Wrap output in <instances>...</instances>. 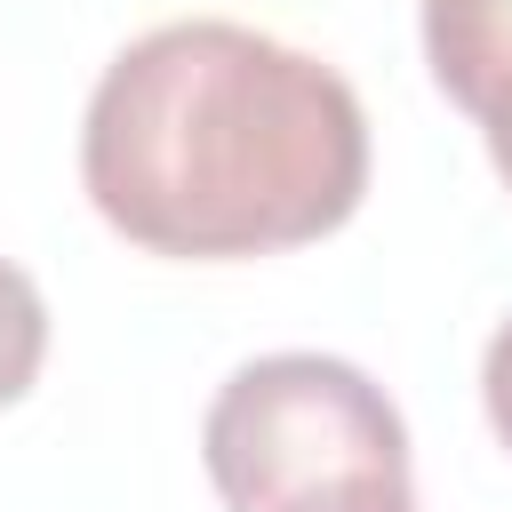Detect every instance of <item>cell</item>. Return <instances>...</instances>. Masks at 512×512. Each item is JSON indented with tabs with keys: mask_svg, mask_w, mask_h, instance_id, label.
Listing matches in <instances>:
<instances>
[{
	"mask_svg": "<svg viewBox=\"0 0 512 512\" xmlns=\"http://www.w3.org/2000/svg\"><path fill=\"white\" fill-rule=\"evenodd\" d=\"M80 184L144 256H280L360 208L368 112L336 64L256 24L184 16L104 64L80 120Z\"/></svg>",
	"mask_w": 512,
	"mask_h": 512,
	"instance_id": "6da1fadb",
	"label": "cell"
},
{
	"mask_svg": "<svg viewBox=\"0 0 512 512\" xmlns=\"http://www.w3.org/2000/svg\"><path fill=\"white\" fill-rule=\"evenodd\" d=\"M224 512H280L360 480H408V424L336 352H264L224 376L200 424Z\"/></svg>",
	"mask_w": 512,
	"mask_h": 512,
	"instance_id": "7a4b0ae2",
	"label": "cell"
},
{
	"mask_svg": "<svg viewBox=\"0 0 512 512\" xmlns=\"http://www.w3.org/2000/svg\"><path fill=\"white\" fill-rule=\"evenodd\" d=\"M424 64L440 96L480 120L488 160L512 184V0H424Z\"/></svg>",
	"mask_w": 512,
	"mask_h": 512,
	"instance_id": "3957f363",
	"label": "cell"
},
{
	"mask_svg": "<svg viewBox=\"0 0 512 512\" xmlns=\"http://www.w3.org/2000/svg\"><path fill=\"white\" fill-rule=\"evenodd\" d=\"M40 360H48V304H40L32 272L0 256V408L32 392Z\"/></svg>",
	"mask_w": 512,
	"mask_h": 512,
	"instance_id": "277c9868",
	"label": "cell"
},
{
	"mask_svg": "<svg viewBox=\"0 0 512 512\" xmlns=\"http://www.w3.org/2000/svg\"><path fill=\"white\" fill-rule=\"evenodd\" d=\"M280 512H416V488L408 480H360V488H328V496H304Z\"/></svg>",
	"mask_w": 512,
	"mask_h": 512,
	"instance_id": "5b68a950",
	"label": "cell"
},
{
	"mask_svg": "<svg viewBox=\"0 0 512 512\" xmlns=\"http://www.w3.org/2000/svg\"><path fill=\"white\" fill-rule=\"evenodd\" d=\"M480 400H488V424H496V440L512 448V320L488 336V360H480Z\"/></svg>",
	"mask_w": 512,
	"mask_h": 512,
	"instance_id": "8992f818",
	"label": "cell"
}]
</instances>
